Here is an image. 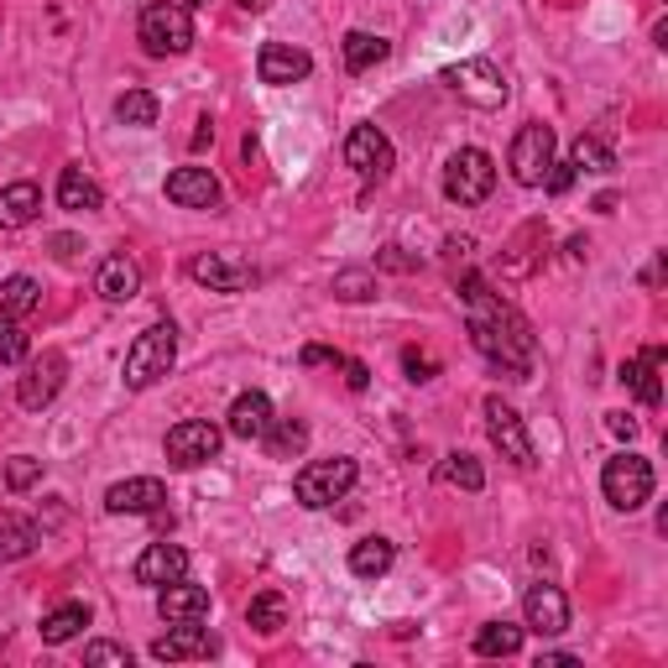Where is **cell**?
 <instances>
[{
	"label": "cell",
	"mask_w": 668,
	"mask_h": 668,
	"mask_svg": "<svg viewBox=\"0 0 668 668\" xmlns=\"http://www.w3.org/2000/svg\"><path fill=\"white\" fill-rule=\"evenodd\" d=\"M460 298H465V309H471V345L475 351L486 355L496 371H507L511 381H528V371H532L528 319L517 314L511 303H502L481 277H460Z\"/></svg>",
	"instance_id": "cell-1"
},
{
	"label": "cell",
	"mask_w": 668,
	"mask_h": 668,
	"mask_svg": "<svg viewBox=\"0 0 668 668\" xmlns=\"http://www.w3.org/2000/svg\"><path fill=\"white\" fill-rule=\"evenodd\" d=\"M173 360H177V330L173 324H152V330H141L137 340H131L120 376H126L131 392H147V387H158L162 376L173 371Z\"/></svg>",
	"instance_id": "cell-2"
},
{
	"label": "cell",
	"mask_w": 668,
	"mask_h": 668,
	"mask_svg": "<svg viewBox=\"0 0 668 668\" xmlns=\"http://www.w3.org/2000/svg\"><path fill=\"white\" fill-rule=\"evenodd\" d=\"M137 37L152 58H177V53L194 47V17H188L183 0H152L137 21Z\"/></svg>",
	"instance_id": "cell-3"
},
{
	"label": "cell",
	"mask_w": 668,
	"mask_h": 668,
	"mask_svg": "<svg viewBox=\"0 0 668 668\" xmlns=\"http://www.w3.org/2000/svg\"><path fill=\"white\" fill-rule=\"evenodd\" d=\"M355 475H360V465H355L351 454H334V460H314V465H303L298 481H293L298 507H309V511L334 507L340 496H351Z\"/></svg>",
	"instance_id": "cell-4"
},
{
	"label": "cell",
	"mask_w": 668,
	"mask_h": 668,
	"mask_svg": "<svg viewBox=\"0 0 668 668\" xmlns=\"http://www.w3.org/2000/svg\"><path fill=\"white\" fill-rule=\"evenodd\" d=\"M492 188H496L492 152H481V147H460V152L444 162V198H450V204H486Z\"/></svg>",
	"instance_id": "cell-5"
},
{
	"label": "cell",
	"mask_w": 668,
	"mask_h": 668,
	"mask_svg": "<svg viewBox=\"0 0 668 668\" xmlns=\"http://www.w3.org/2000/svg\"><path fill=\"white\" fill-rule=\"evenodd\" d=\"M601 492H606V502L616 511H637V507H648V496H653V465L643 460V454H611L606 460V471H601Z\"/></svg>",
	"instance_id": "cell-6"
},
{
	"label": "cell",
	"mask_w": 668,
	"mask_h": 668,
	"mask_svg": "<svg viewBox=\"0 0 668 668\" xmlns=\"http://www.w3.org/2000/svg\"><path fill=\"white\" fill-rule=\"evenodd\" d=\"M444 84H450L465 105H475V110H502V105H507V74H502L492 58L454 63V68H444Z\"/></svg>",
	"instance_id": "cell-7"
},
{
	"label": "cell",
	"mask_w": 668,
	"mask_h": 668,
	"mask_svg": "<svg viewBox=\"0 0 668 668\" xmlns=\"http://www.w3.org/2000/svg\"><path fill=\"white\" fill-rule=\"evenodd\" d=\"M219 444H225V433L209 418H183V423L168 429L162 454H168V465H177V471H198V465H209L219 454Z\"/></svg>",
	"instance_id": "cell-8"
},
{
	"label": "cell",
	"mask_w": 668,
	"mask_h": 668,
	"mask_svg": "<svg viewBox=\"0 0 668 668\" xmlns=\"http://www.w3.org/2000/svg\"><path fill=\"white\" fill-rule=\"evenodd\" d=\"M549 162H553V126L528 120V126L511 137V177H517L522 188H543Z\"/></svg>",
	"instance_id": "cell-9"
},
{
	"label": "cell",
	"mask_w": 668,
	"mask_h": 668,
	"mask_svg": "<svg viewBox=\"0 0 668 668\" xmlns=\"http://www.w3.org/2000/svg\"><path fill=\"white\" fill-rule=\"evenodd\" d=\"M345 168L366 177V183H387V173L397 168V152L387 131L381 126H355L351 137H345Z\"/></svg>",
	"instance_id": "cell-10"
},
{
	"label": "cell",
	"mask_w": 668,
	"mask_h": 668,
	"mask_svg": "<svg viewBox=\"0 0 668 668\" xmlns=\"http://www.w3.org/2000/svg\"><path fill=\"white\" fill-rule=\"evenodd\" d=\"M63 376H68V355H63V351H42L37 360L26 366V376L17 381V402L26 408V413H42V408L63 392Z\"/></svg>",
	"instance_id": "cell-11"
},
{
	"label": "cell",
	"mask_w": 668,
	"mask_h": 668,
	"mask_svg": "<svg viewBox=\"0 0 668 668\" xmlns=\"http://www.w3.org/2000/svg\"><path fill=\"white\" fill-rule=\"evenodd\" d=\"M486 433H492V444L502 450V460H511L517 471H528L532 465V439H528V429H522V418H517L511 402L486 397Z\"/></svg>",
	"instance_id": "cell-12"
},
{
	"label": "cell",
	"mask_w": 668,
	"mask_h": 668,
	"mask_svg": "<svg viewBox=\"0 0 668 668\" xmlns=\"http://www.w3.org/2000/svg\"><path fill=\"white\" fill-rule=\"evenodd\" d=\"M522 627L538 632V637H559V632H570V595L559 585H528L522 595Z\"/></svg>",
	"instance_id": "cell-13"
},
{
	"label": "cell",
	"mask_w": 668,
	"mask_h": 668,
	"mask_svg": "<svg viewBox=\"0 0 668 668\" xmlns=\"http://www.w3.org/2000/svg\"><path fill=\"white\" fill-rule=\"evenodd\" d=\"M162 502H168V486L158 475H131V481H116L105 492V511L110 517H158Z\"/></svg>",
	"instance_id": "cell-14"
},
{
	"label": "cell",
	"mask_w": 668,
	"mask_h": 668,
	"mask_svg": "<svg viewBox=\"0 0 668 668\" xmlns=\"http://www.w3.org/2000/svg\"><path fill=\"white\" fill-rule=\"evenodd\" d=\"M256 74H261V84H272V89H288V84H303L314 74V58L303 47H293V42H261Z\"/></svg>",
	"instance_id": "cell-15"
},
{
	"label": "cell",
	"mask_w": 668,
	"mask_h": 668,
	"mask_svg": "<svg viewBox=\"0 0 668 668\" xmlns=\"http://www.w3.org/2000/svg\"><path fill=\"white\" fill-rule=\"evenodd\" d=\"M188 277L204 282L209 293H240V288H251L256 272L240 261V256H225V251H204L188 261Z\"/></svg>",
	"instance_id": "cell-16"
},
{
	"label": "cell",
	"mask_w": 668,
	"mask_h": 668,
	"mask_svg": "<svg viewBox=\"0 0 668 668\" xmlns=\"http://www.w3.org/2000/svg\"><path fill=\"white\" fill-rule=\"evenodd\" d=\"M215 648H219L215 632L204 627V622H173V632L152 643V658L158 664H183V658H209Z\"/></svg>",
	"instance_id": "cell-17"
},
{
	"label": "cell",
	"mask_w": 668,
	"mask_h": 668,
	"mask_svg": "<svg viewBox=\"0 0 668 668\" xmlns=\"http://www.w3.org/2000/svg\"><path fill=\"white\" fill-rule=\"evenodd\" d=\"M272 423H277V413H272V397L267 392H240L230 402V413H225V433H236L246 444H261Z\"/></svg>",
	"instance_id": "cell-18"
},
{
	"label": "cell",
	"mask_w": 668,
	"mask_h": 668,
	"mask_svg": "<svg viewBox=\"0 0 668 668\" xmlns=\"http://www.w3.org/2000/svg\"><path fill=\"white\" fill-rule=\"evenodd\" d=\"M162 194L173 198L177 209H215L219 204V177L209 173V168H177V173H168Z\"/></svg>",
	"instance_id": "cell-19"
},
{
	"label": "cell",
	"mask_w": 668,
	"mask_h": 668,
	"mask_svg": "<svg viewBox=\"0 0 668 668\" xmlns=\"http://www.w3.org/2000/svg\"><path fill=\"white\" fill-rule=\"evenodd\" d=\"M131 574H137V585L162 590V585H173V580H183V574H188V553L177 549V543H147Z\"/></svg>",
	"instance_id": "cell-20"
},
{
	"label": "cell",
	"mask_w": 668,
	"mask_h": 668,
	"mask_svg": "<svg viewBox=\"0 0 668 668\" xmlns=\"http://www.w3.org/2000/svg\"><path fill=\"white\" fill-rule=\"evenodd\" d=\"M158 616L168 622V627H173V622H204V616H209V590L188 585V574H183V580H173V585H162Z\"/></svg>",
	"instance_id": "cell-21"
},
{
	"label": "cell",
	"mask_w": 668,
	"mask_h": 668,
	"mask_svg": "<svg viewBox=\"0 0 668 668\" xmlns=\"http://www.w3.org/2000/svg\"><path fill=\"white\" fill-rule=\"evenodd\" d=\"M95 288H99V298H105V303H131V298L141 293V267H137V256H126V251L105 256V261H99Z\"/></svg>",
	"instance_id": "cell-22"
},
{
	"label": "cell",
	"mask_w": 668,
	"mask_h": 668,
	"mask_svg": "<svg viewBox=\"0 0 668 668\" xmlns=\"http://www.w3.org/2000/svg\"><path fill=\"white\" fill-rule=\"evenodd\" d=\"M42 215V188L37 183H11V188H0V230H26L32 219Z\"/></svg>",
	"instance_id": "cell-23"
},
{
	"label": "cell",
	"mask_w": 668,
	"mask_h": 668,
	"mask_svg": "<svg viewBox=\"0 0 668 668\" xmlns=\"http://www.w3.org/2000/svg\"><path fill=\"white\" fill-rule=\"evenodd\" d=\"M84 627H89V606H84V601H63V606H53L42 616L37 632H42L47 648H63V643H74Z\"/></svg>",
	"instance_id": "cell-24"
},
{
	"label": "cell",
	"mask_w": 668,
	"mask_h": 668,
	"mask_svg": "<svg viewBox=\"0 0 668 668\" xmlns=\"http://www.w3.org/2000/svg\"><path fill=\"white\" fill-rule=\"evenodd\" d=\"M658 366H664V351H658V345L622 366V387H632V392L643 397L648 408H658V402H664V387H658Z\"/></svg>",
	"instance_id": "cell-25"
},
{
	"label": "cell",
	"mask_w": 668,
	"mask_h": 668,
	"mask_svg": "<svg viewBox=\"0 0 668 668\" xmlns=\"http://www.w3.org/2000/svg\"><path fill=\"white\" fill-rule=\"evenodd\" d=\"M58 204L68 209V215H89V209H99V204H105V194H99V183L84 173V168H63Z\"/></svg>",
	"instance_id": "cell-26"
},
{
	"label": "cell",
	"mask_w": 668,
	"mask_h": 668,
	"mask_svg": "<svg viewBox=\"0 0 668 668\" xmlns=\"http://www.w3.org/2000/svg\"><path fill=\"white\" fill-rule=\"evenodd\" d=\"M37 543H42L37 522H26V517H17V511H0V564H17V559H26Z\"/></svg>",
	"instance_id": "cell-27"
},
{
	"label": "cell",
	"mask_w": 668,
	"mask_h": 668,
	"mask_svg": "<svg viewBox=\"0 0 668 668\" xmlns=\"http://www.w3.org/2000/svg\"><path fill=\"white\" fill-rule=\"evenodd\" d=\"M392 564H397L392 538H360V543L351 549V574H360V580H381Z\"/></svg>",
	"instance_id": "cell-28"
},
{
	"label": "cell",
	"mask_w": 668,
	"mask_h": 668,
	"mask_svg": "<svg viewBox=\"0 0 668 668\" xmlns=\"http://www.w3.org/2000/svg\"><path fill=\"white\" fill-rule=\"evenodd\" d=\"M246 627L261 632V637H277V632L288 627V595H282V590H261V595H251Z\"/></svg>",
	"instance_id": "cell-29"
},
{
	"label": "cell",
	"mask_w": 668,
	"mask_h": 668,
	"mask_svg": "<svg viewBox=\"0 0 668 668\" xmlns=\"http://www.w3.org/2000/svg\"><path fill=\"white\" fill-rule=\"evenodd\" d=\"M522 637H528V627H517V622H486V627L475 632V653L481 658H517Z\"/></svg>",
	"instance_id": "cell-30"
},
{
	"label": "cell",
	"mask_w": 668,
	"mask_h": 668,
	"mask_svg": "<svg viewBox=\"0 0 668 668\" xmlns=\"http://www.w3.org/2000/svg\"><path fill=\"white\" fill-rule=\"evenodd\" d=\"M340 53H345V68H351V74H366V68H376V63H387L392 42H387V37H371V32H345Z\"/></svg>",
	"instance_id": "cell-31"
},
{
	"label": "cell",
	"mask_w": 668,
	"mask_h": 668,
	"mask_svg": "<svg viewBox=\"0 0 668 668\" xmlns=\"http://www.w3.org/2000/svg\"><path fill=\"white\" fill-rule=\"evenodd\" d=\"M261 444H267L272 460H298V454L309 450V423H298V418H277Z\"/></svg>",
	"instance_id": "cell-32"
},
{
	"label": "cell",
	"mask_w": 668,
	"mask_h": 668,
	"mask_svg": "<svg viewBox=\"0 0 668 668\" xmlns=\"http://www.w3.org/2000/svg\"><path fill=\"white\" fill-rule=\"evenodd\" d=\"M37 303H42V288L32 282V277L17 272V277H6V282H0V319H26Z\"/></svg>",
	"instance_id": "cell-33"
},
{
	"label": "cell",
	"mask_w": 668,
	"mask_h": 668,
	"mask_svg": "<svg viewBox=\"0 0 668 668\" xmlns=\"http://www.w3.org/2000/svg\"><path fill=\"white\" fill-rule=\"evenodd\" d=\"M158 95L152 89H126V95L116 99V120L120 126H137V131H147V126H158Z\"/></svg>",
	"instance_id": "cell-34"
},
{
	"label": "cell",
	"mask_w": 668,
	"mask_h": 668,
	"mask_svg": "<svg viewBox=\"0 0 668 668\" xmlns=\"http://www.w3.org/2000/svg\"><path fill=\"white\" fill-rule=\"evenodd\" d=\"M570 168L574 173H611V168H616V152H611L601 137H574Z\"/></svg>",
	"instance_id": "cell-35"
},
{
	"label": "cell",
	"mask_w": 668,
	"mask_h": 668,
	"mask_svg": "<svg viewBox=\"0 0 668 668\" xmlns=\"http://www.w3.org/2000/svg\"><path fill=\"white\" fill-rule=\"evenodd\" d=\"M444 481L450 486H460V492H481L486 486V471H481V460L475 454H465V450H454V454H444Z\"/></svg>",
	"instance_id": "cell-36"
},
{
	"label": "cell",
	"mask_w": 668,
	"mask_h": 668,
	"mask_svg": "<svg viewBox=\"0 0 668 668\" xmlns=\"http://www.w3.org/2000/svg\"><path fill=\"white\" fill-rule=\"evenodd\" d=\"M334 298L340 303H366V298H376V277L366 267H345V272H334Z\"/></svg>",
	"instance_id": "cell-37"
},
{
	"label": "cell",
	"mask_w": 668,
	"mask_h": 668,
	"mask_svg": "<svg viewBox=\"0 0 668 668\" xmlns=\"http://www.w3.org/2000/svg\"><path fill=\"white\" fill-rule=\"evenodd\" d=\"M37 481H42L37 454H11V460H6V486H11V492H32Z\"/></svg>",
	"instance_id": "cell-38"
},
{
	"label": "cell",
	"mask_w": 668,
	"mask_h": 668,
	"mask_svg": "<svg viewBox=\"0 0 668 668\" xmlns=\"http://www.w3.org/2000/svg\"><path fill=\"white\" fill-rule=\"evenodd\" d=\"M26 351H32L26 330H21L17 319H0V366H21V360H26Z\"/></svg>",
	"instance_id": "cell-39"
},
{
	"label": "cell",
	"mask_w": 668,
	"mask_h": 668,
	"mask_svg": "<svg viewBox=\"0 0 668 668\" xmlns=\"http://www.w3.org/2000/svg\"><path fill=\"white\" fill-rule=\"evenodd\" d=\"M402 371H408V381H433L439 376V360L429 351H402Z\"/></svg>",
	"instance_id": "cell-40"
},
{
	"label": "cell",
	"mask_w": 668,
	"mask_h": 668,
	"mask_svg": "<svg viewBox=\"0 0 668 668\" xmlns=\"http://www.w3.org/2000/svg\"><path fill=\"white\" fill-rule=\"evenodd\" d=\"M84 664H120V668H131V653L120 648V643H89V648H84Z\"/></svg>",
	"instance_id": "cell-41"
},
{
	"label": "cell",
	"mask_w": 668,
	"mask_h": 668,
	"mask_svg": "<svg viewBox=\"0 0 668 668\" xmlns=\"http://www.w3.org/2000/svg\"><path fill=\"white\" fill-rule=\"evenodd\" d=\"M543 188H549V194H570V188H574V168H570V162H549Z\"/></svg>",
	"instance_id": "cell-42"
},
{
	"label": "cell",
	"mask_w": 668,
	"mask_h": 668,
	"mask_svg": "<svg viewBox=\"0 0 668 668\" xmlns=\"http://www.w3.org/2000/svg\"><path fill=\"white\" fill-rule=\"evenodd\" d=\"M376 261H381L387 272H418V256H402V246H381Z\"/></svg>",
	"instance_id": "cell-43"
},
{
	"label": "cell",
	"mask_w": 668,
	"mask_h": 668,
	"mask_svg": "<svg viewBox=\"0 0 668 668\" xmlns=\"http://www.w3.org/2000/svg\"><path fill=\"white\" fill-rule=\"evenodd\" d=\"M340 371H345V387H351V392H366V387H371V371H366L360 360H340Z\"/></svg>",
	"instance_id": "cell-44"
},
{
	"label": "cell",
	"mask_w": 668,
	"mask_h": 668,
	"mask_svg": "<svg viewBox=\"0 0 668 668\" xmlns=\"http://www.w3.org/2000/svg\"><path fill=\"white\" fill-rule=\"evenodd\" d=\"M345 355L330 351V345H303V366H340Z\"/></svg>",
	"instance_id": "cell-45"
},
{
	"label": "cell",
	"mask_w": 668,
	"mask_h": 668,
	"mask_svg": "<svg viewBox=\"0 0 668 668\" xmlns=\"http://www.w3.org/2000/svg\"><path fill=\"white\" fill-rule=\"evenodd\" d=\"M606 429L616 433V439H637V418H627V413H611V418H606Z\"/></svg>",
	"instance_id": "cell-46"
},
{
	"label": "cell",
	"mask_w": 668,
	"mask_h": 668,
	"mask_svg": "<svg viewBox=\"0 0 668 668\" xmlns=\"http://www.w3.org/2000/svg\"><path fill=\"white\" fill-rule=\"evenodd\" d=\"M74 251H79V240L74 236H53V256H58V261H68Z\"/></svg>",
	"instance_id": "cell-47"
},
{
	"label": "cell",
	"mask_w": 668,
	"mask_h": 668,
	"mask_svg": "<svg viewBox=\"0 0 668 668\" xmlns=\"http://www.w3.org/2000/svg\"><path fill=\"white\" fill-rule=\"evenodd\" d=\"M553 664H574V653H538V668H553Z\"/></svg>",
	"instance_id": "cell-48"
},
{
	"label": "cell",
	"mask_w": 668,
	"mask_h": 668,
	"mask_svg": "<svg viewBox=\"0 0 668 668\" xmlns=\"http://www.w3.org/2000/svg\"><path fill=\"white\" fill-rule=\"evenodd\" d=\"M209 141H215V126H209V120H198V131H194V147H209Z\"/></svg>",
	"instance_id": "cell-49"
},
{
	"label": "cell",
	"mask_w": 668,
	"mask_h": 668,
	"mask_svg": "<svg viewBox=\"0 0 668 668\" xmlns=\"http://www.w3.org/2000/svg\"><path fill=\"white\" fill-rule=\"evenodd\" d=\"M240 11H267V6H272V0H236Z\"/></svg>",
	"instance_id": "cell-50"
},
{
	"label": "cell",
	"mask_w": 668,
	"mask_h": 668,
	"mask_svg": "<svg viewBox=\"0 0 668 668\" xmlns=\"http://www.w3.org/2000/svg\"><path fill=\"white\" fill-rule=\"evenodd\" d=\"M183 6H209V0H183Z\"/></svg>",
	"instance_id": "cell-51"
}]
</instances>
